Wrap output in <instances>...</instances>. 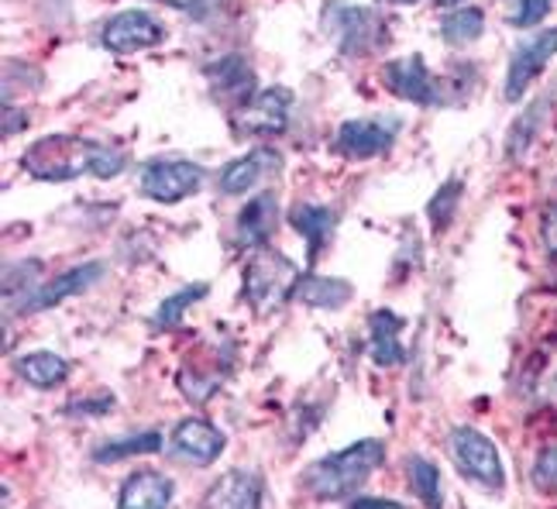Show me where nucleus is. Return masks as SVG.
Returning a JSON list of instances; mask_svg holds the SVG:
<instances>
[{
    "mask_svg": "<svg viewBox=\"0 0 557 509\" xmlns=\"http://www.w3.org/2000/svg\"><path fill=\"white\" fill-rule=\"evenodd\" d=\"M162 448V434L159 431H138L127 437H111L103 440L100 448L94 451L97 464H117L127 458H141V455H156Z\"/></svg>",
    "mask_w": 557,
    "mask_h": 509,
    "instance_id": "obj_25",
    "label": "nucleus"
},
{
    "mask_svg": "<svg viewBox=\"0 0 557 509\" xmlns=\"http://www.w3.org/2000/svg\"><path fill=\"white\" fill-rule=\"evenodd\" d=\"M73 365L70 358H62L55 351H28L14 358V375H21L32 389H55L70 378Z\"/></svg>",
    "mask_w": 557,
    "mask_h": 509,
    "instance_id": "obj_21",
    "label": "nucleus"
},
{
    "mask_svg": "<svg viewBox=\"0 0 557 509\" xmlns=\"http://www.w3.org/2000/svg\"><path fill=\"white\" fill-rule=\"evenodd\" d=\"M38 275H41V262L38 259H25V262H17V265H8V272H4V300H8V307L14 303V296H17L21 303L28 300V296L41 286Z\"/></svg>",
    "mask_w": 557,
    "mask_h": 509,
    "instance_id": "obj_29",
    "label": "nucleus"
},
{
    "mask_svg": "<svg viewBox=\"0 0 557 509\" xmlns=\"http://www.w3.org/2000/svg\"><path fill=\"white\" fill-rule=\"evenodd\" d=\"M21 169H25L35 183H73L83 176L114 179L127 169V156L100 138L55 132V135L35 138L25 152H21Z\"/></svg>",
    "mask_w": 557,
    "mask_h": 509,
    "instance_id": "obj_1",
    "label": "nucleus"
},
{
    "mask_svg": "<svg viewBox=\"0 0 557 509\" xmlns=\"http://www.w3.org/2000/svg\"><path fill=\"white\" fill-rule=\"evenodd\" d=\"M320 28L327 32L341 59H369L389 46V21L375 8L327 0L320 8Z\"/></svg>",
    "mask_w": 557,
    "mask_h": 509,
    "instance_id": "obj_4",
    "label": "nucleus"
},
{
    "mask_svg": "<svg viewBox=\"0 0 557 509\" xmlns=\"http://www.w3.org/2000/svg\"><path fill=\"white\" fill-rule=\"evenodd\" d=\"M485 35V11L482 8H455L441 17V38L451 49H468Z\"/></svg>",
    "mask_w": 557,
    "mask_h": 509,
    "instance_id": "obj_24",
    "label": "nucleus"
},
{
    "mask_svg": "<svg viewBox=\"0 0 557 509\" xmlns=\"http://www.w3.org/2000/svg\"><path fill=\"white\" fill-rule=\"evenodd\" d=\"M351 283L345 280H334V275H317V272H304V280H299V289H296V300L307 303V307H317V310H341L348 300H351Z\"/></svg>",
    "mask_w": 557,
    "mask_h": 509,
    "instance_id": "obj_23",
    "label": "nucleus"
},
{
    "mask_svg": "<svg viewBox=\"0 0 557 509\" xmlns=\"http://www.w3.org/2000/svg\"><path fill=\"white\" fill-rule=\"evenodd\" d=\"M269 496L265 479L255 469H231L210 485L203 506L210 509H259Z\"/></svg>",
    "mask_w": 557,
    "mask_h": 509,
    "instance_id": "obj_14",
    "label": "nucleus"
},
{
    "mask_svg": "<svg viewBox=\"0 0 557 509\" xmlns=\"http://www.w3.org/2000/svg\"><path fill=\"white\" fill-rule=\"evenodd\" d=\"M554 8V0H520L517 11H512L509 17V25H517V28H537L541 21L550 14Z\"/></svg>",
    "mask_w": 557,
    "mask_h": 509,
    "instance_id": "obj_32",
    "label": "nucleus"
},
{
    "mask_svg": "<svg viewBox=\"0 0 557 509\" xmlns=\"http://www.w3.org/2000/svg\"><path fill=\"white\" fill-rule=\"evenodd\" d=\"M403 316L393 310H375L369 316V358L379 369H393L406 362L403 348Z\"/></svg>",
    "mask_w": 557,
    "mask_h": 509,
    "instance_id": "obj_19",
    "label": "nucleus"
},
{
    "mask_svg": "<svg viewBox=\"0 0 557 509\" xmlns=\"http://www.w3.org/2000/svg\"><path fill=\"white\" fill-rule=\"evenodd\" d=\"M114 396L111 393H94V396H83V399H70L66 402V417H107L114 410Z\"/></svg>",
    "mask_w": 557,
    "mask_h": 509,
    "instance_id": "obj_31",
    "label": "nucleus"
},
{
    "mask_svg": "<svg viewBox=\"0 0 557 509\" xmlns=\"http://www.w3.org/2000/svg\"><path fill=\"white\" fill-rule=\"evenodd\" d=\"M275 224H278V197L272 194V189H265V194L251 197L238 210V221H234V241H238V248H265L269 238L275 235Z\"/></svg>",
    "mask_w": 557,
    "mask_h": 509,
    "instance_id": "obj_16",
    "label": "nucleus"
},
{
    "mask_svg": "<svg viewBox=\"0 0 557 509\" xmlns=\"http://www.w3.org/2000/svg\"><path fill=\"white\" fill-rule=\"evenodd\" d=\"M162 38H165V28L159 25V17L141 11V8L117 11L114 17H107L103 28H100V46L107 52H114V55H132V52L156 49Z\"/></svg>",
    "mask_w": 557,
    "mask_h": 509,
    "instance_id": "obj_11",
    "label": "nucleus"
},
{
    "mask_svg": "<svg viewBox=\"0 0 557 509\" xmlns=\"http://www.w3.org/2000/svg\"><path fill=\"white\" fill-rule=\"evenodd\" d=\"M176 386H180V393L189 399V402H207L213 393L221 389V378L213 375V372H207V369H180V375H176Z\"/></svg>",
    "mask_w": 557,
    "mask_h": 509,
    "instance_id": "obj_30",
    "label": "nucleus"
},
{
    "mask_svg": "<svg viewBox=\"0 0 557 509\" xmlns=\"http://www.w3.org/2000/svg\"><path fill=\"white\" fill-rule=\"evenodd\" d=\"M203 183H207V169L193 159H152L141 165V176H138L141 197L165 203V207L197 197Z\"/></svg>",
    "mask_w": 557,
    "mask_h": 509,
    "instance_id": "obj_7",
    "label": "nucleus"
},
{
    "mask_svg": "<svg viewBox=\"0 0 557 509\" xmlns=\"http://www.w3.org/2000/svg\"><path fill=\"white\" fill-rule=\"evenodd\" d=\"M557 55V28H541L530 38H523L509 55L506 66V83H503V97L506 103H520L527 90L537 83V76L550 66V59Z\"/></svg>",
    "mask_w": 557,
    "mask_h": 509,
    "instance_id": "obj_9",
    "label": "nucleus"
},
{
    "mask_svg": "<svg viewBox=\"0 0 557 509\" xmlns=\"http://www.w3.org/2000/svg\"><path fill=\"white\" fill-rule=\"evenodd\" d=\"M304 272L289 259V254L275 248H255L242 272V300L248 303L251 313L269 316L275 310H283L289 300H296V289Z\"/></svg>",
    "mask_w": 557,
    "mask_h": 509,
    "instance_id": "obj_3",
    "label": "nucleus"
},
{
    "mask_svg": "<svg viewBox=\"0 0 557 509\" xmlns=\"http://www.w3.org/2000/svg\"><path fill=\"white\" fill-rule=\"evenodd\" d=\"M210 94L218 97L224 108H242V103L255 94V73L242 55H224L213 66H207Z\"/></svg>",
    "mask_w": 557,
    "mask_h": 509,
    "instance_id": "obj_18",
    "label": "nucleus"
},
{
    "mask_svg": "<svg viewBox=\"0 0 557 509\" xmlns=\"http://www.w3.org/2000/svg\"><path fill=\"white\" fill-rule=\"evenodd\" d=\"M547 114H550V97H541V100H533L530 108L509 124V135H506V159L509 162H520L530 148H533V141L541 138V127H544V121H547Z\"/></svg>",
    "mask_w": 557,
    "mask_h": 509,
    "instance_id": "obj_22",
    "label": "nucleus"
},
{
    "mask_svg": "<svg viewBox=\"0 0 557 509\" xmlns=\"http://www.w3.org/2000/svg\"><path fill=\"white\" fill-rule=\"evenodd\" d=\"M406 479H410V489L417 493L420 502H426V506H441L444 502L441 469L434 461H426L423 455H410V461H406Z\"/></svg>",
    "mask_w": 557,
    "mask_h": 509,
    "instance_id": "obj_28",
    "label": "nucleus"
},
{
    "mask_svg": "<svg viewBox=\"0 0 557 509\" xmlns=\"http://www.w3.org/2000/svg\"><path fill=\"white\" fill-rule=\"evenodd\" d=\"M447 448H451L455 469L468 482H475L482 493H503L506 489V469H503L499 448L479 427L458 423V427H451V437H447Z\"/></svg>",
    "mask_w": 557,
    "mask_h": 509,
    "instance_id": "obj_5",
    "label": "nucleus"
},
{
    "mask_svg": "<svg viewBox=\"0 0 557 509\" xmlns=\"http://www.w3.org/2000/svg\"><path fill=\"white\" fill-rule=\"evenodd\" d=\"M176 499V485L156 469H138L121 482L117 506L121 509H165Z\"/></svg>",
    "mask_w": 557,
    "mask_h": 509,
    "instance_id": "obj_17",
    "label": "nucleus"
},
{
    "mask_svg": "<svg viewBox=\"0 0 557 509\" xmlns=\"http://www.w3.org/2000/svg\"><path fill=\"white\" fill-rule=\"evenodd\" d=\"M385 444L379 437H361L341 451H331L324 458L310 461L299 475V489L320 502H351L366 482L382 469Z\"/></svg>",
    "mask_w": 557,
    "mask_h": 509,
    "instance_id": "obj_2",
    "label": "nucleus"
},
{
    "mask_svg": "<svg viewBox=\"0 0 557 509\" xmlns=\"http://www.w3.org/2000/svg\"><path fill=\"white\" fill-rule=\"evenodd\" d=\"M103 272H107L103 262H83V265H76V269H62L59 275H52L49 283H41L17 310H21V313L52 310V307H59V303L73 300V296L87 293L90 286H97V283L103 280Z\"/></svg>",
    "mask_w": 557,
    "mask_h": 509,
    "instance_id": "obj_13",
    "label": "nucleus"
},
{
    "mask_svg": "<svg viewBox=\"0 0 557 509\" xmlns=\"http://www.w3.org/2000/svg\"><path fill=\"white\" fill-rule=\"evenodd\" d=\"M165 8H173V11H186V14H203L213 0H162Z\"/></svg>",
    "mask_w": 557,
    "mask_h": 509,
    "instance_id": "obj_33",
    "label": "nucleus"
},
{
    "mask_svg": "<svg viewBox=\"0 0 557 509\" xmlns=\"http://www.w3.org/2000/svg\"><path fill=\"white\" fill-rule=\"evenodd\" d=\"M382 4H403V8H410V4H417V0H382Z\"/></svg>",
    "mask_w": 557,
    "mask_h": 509,
    "instance_id": "obj_36",
    "label": "nucleus"
},
{
    "mask_svg": "<svg viewBox=\"0 0 557 509\" xmlns=\"http://www.w3.org/2000/svg\"><path fill=\"white\" fill-rule=\"evenodd\" d=\"M431 4H437V8H458L461 0H431Z\"/></svg>",
    "mask_w": 557,
    "mask_h": 509,
    "instance_id": "obj_35",
    "label": "nucleus"
},
{
    "mask_svg": "<svg viewBox=\"0 0 557 509\" xmlns=\"http://www.w3.org/2000/svg\"><path fill=\"white\" fill-rule=\"evenodd\" d=\"M399 132H403L399 117H389V114L341 121L337 132H334V141H331V152L341 156V159H348V162H366V159L389 156Z\"/></svg>",
    "mask_w": 557,
    "mask_h": 509,
    "instance_id": "obj_8",
    "label": "nucleus"
},
{
    "mask_svg": "<svg viewBox=\"0 0 557 509\" xmlns=\"http://www.w3.org/2000/svg\"><path fill=\"white\" fill-rule=\"evenodd\" d=\"M382 83L389 87L393 97H399L406 103H417V108H441V103H444L437 76L431 73V66H426V59L420 52H410V55H399V59L385 62Z\"/></svg>",
    "mask_w": 557,
    "mask_h": 509,
    "instance_id": "obj_10",
    "label": "nucleus"
},
{
    "mask_svg": "<svg viewBox=\"0 0 557 509\" xmlns=\"http://www.w3.org/2000/svg\"><path fill=\"white\" fill-rule=\"evenodd\" d=\"M207 293H210L207 283H189V286L176 289L173 296H165V300H162V303L156 307V313H152V327H156V331H173V327H180V324H183V316H186V310H189L193 303H200Z\"/></svg>",
    "mask_w": 557,
    "mask_h": 509,
    "instance_id": "obj_26",
    "label": "nucleus"
},
{
    "mask_svg": "<svg viewBox=\"0 0 557 509\" xmlns=\"http://www.w3.org/2000/svg\"><path fill=\"white\" fill-rule=\"evenodd\" d=\"M278 173H283V156L275 148H251L242 159H231L221 173H218V189L224 197H245L251 189H259L265 183H272Z\"/></svg>",
    "mask_w": 557,
    "mask_h": 509,
    "instance_id": "obj_12",
    "label": "nucleus"
},
{
    "mask_svg": "<svg viewBox=\"0 0 557 509\" xmlns=\"http://www.w3.org/2000/svg\"><path fill=\"white\" fill-rule=\"evenodd\" d=\"M461 197H465V183L461 179H447L444 186L434 189V197L426 200V221H431V227L437 231V235L455 224Z\"/></svg>",
    "mask_w": 557,
    "mask_h": 509,
    "instance_id": "obj_27",
    "label": "nucleus"
},
{
    "mask_svg": "<svg viewBox=\"0 0 557 509\" xmlns=\"http://www.w3.org/2000/svg\"><path fill=\"white\" fill-rule=\"evenodd\" d=\"M293 90L289 87H265L255 90L242 108L231 111V127L238 138H275L289 132L293 121Z\"/></svg>",
    "mask_w": 557,
    "mask_h": 509,
    "instance_id": "obj_6",
    "label": "nucleus"
},
{
    "mask_svg": "<svg viewBox=\"0 0 557 509\" xmlns=\"http://www.w3.org/2000/svg\"><path fill=\"white\" fill-rule=\"evenodd\" d=\"M351 506H369V509H403L399 499H382V496H361V499H351Z\"/></svg>",
    "mask_w": 557,
    "mask_h": 509,
    "instance_id": "obj_34",
    "label": "nucleus"
},
{
    "mask_svg": "<svg viewBox=\"0 0 557 509\" xmlns=\"http://www.w3.org/2000/svg\"><path fill=\"white\" fill-rule=\"evenodd\" d=\"M289 227L307 241V259L317 262V254L327 248V241L334 235L337 218H334V210L324 203H296L289 210Z\"/></svg>",
    "mask_w": 557,
    "mask_h": 509,
    "instance_id": "obj_20",
    "label": "nucleus"
},
{
    "mask_svg": "<svg viewBox=\"0 0 557 509\" xmlns=\"http://www.w3.org/2000/svg\"><path fill=\"white\" fill-rule=\"evenodd\" d=\"M227 448V437L218 423L207 417H186L173 427V451L193 464H210L218 461Z\"/></svg>",
    "mask_w": 557,
    "mask_h": 509,
    "instance_id": "obj_15",
    "label": "nucleus"
}]
</instances>
